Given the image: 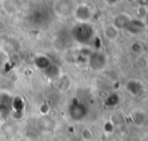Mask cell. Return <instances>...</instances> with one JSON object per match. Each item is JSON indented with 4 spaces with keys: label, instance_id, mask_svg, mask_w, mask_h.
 Instances as JSON below:
<instances>
[{
    "label": "cell",
    "instance_id": "cell-1",
    "mask_svg": "<svg viewBox=\"0 0 148 141\" xmlns=\"http://www.w3.org/2000/svg\"><path fill=\"white\" fill-rule=\"evenodd\" d=\"M72 35L77 43L86 44L94 38V28L90 23H79L73 28Z\"/></svg>",
    "mask_w": 148,
    "mask_h": 141
},
{
    "label": "cell",
    "instance_id": "cell-2",
    "mask_svg": "<svg viewBox=\"0 0 148 141\" xmlns=\"http://www.w3.org/2000/svg\"><path fill=\"white\" fill-rule=\"evenodd\" d=\"M74 15L80 23H89L92 17V8L87 3H80L74 8Z\"/></svg>",
    "mask_w": 148,
    "mask_h": 141
},
{
    "label": "cell",
    "instance_id": "cell-3",
    "mask_svg": "<svg viewBox=\"0 0 148 141\" xmlns=\"http://www.w3.org/2000/svg\"><path fill=\"white\" fill-rule=\"evenodd\" d=\"M69 116L74 120H81L87 114V107L83 103H81L79 99H73V102L69 105Z\"/></svg>",
    "mask_w": 148,
    "mask_h": 141
},
{
    "label": "cell",
    "instance_id": "cell-4",
    "mask_svg": "<svg viewBox=\"0 0 148 141\" xmlns=\"http://www.w3.org/2000/svg\"><path fill=\"white\" fill-rule=\"evenodd\" d=\"M88 61H89V65H90V67L92 69L99 70V69H102L105 66V64H106V57H105L104 53L96 51V52H91L89 54Z\"/></svg>",
    "mask_w": 148,
    "mask_h": 141
},
{
    "label": "cell",
    "instance_id": "cell-5",
    "mask_svg": "<svg viewBox=\"0 0 148 141\" xmlns=\"http://www.w3.org/2000/svg\"><path fill=\"white\" fill-rule=\"evenodd\" d=\"M131 20H132V18H131L130 15H127V14H125V13H120V14H118L117 16H114L112 24H113L119 31H120V30H126V28H127V25L130 24Z\"/></svg>",
    "mask_w": 148,
    "mask_h": 141
},
{
    "label": "cell",
    "instance_id": "cell-6",
    "mask_svg": "<svg viewBox=\"0 0 148 141\" xmlns=\"http://www.w3.org/2000/svg\"><path fill=\"white\" fill-rule=\"evenodd\" d=\"M126 90L132 96H139L143 91V86L139 80H130L126 83Z\"/></svg>",
    "mask_w": 148,
    "mask_h": 141
},
{
    "label": "cell",
    "instance_id": "cell-7",
    "mask_svg": "<svg viewBox=\"0 0 148 141\" xmlns=\"http://www.w3.org/2000/svg\"><path fill=\"white\" fill-rule=\"evenodd\" d=\"M103 36L105 37L106 40L114 42L119 37V30L112 23H110V24H108V25L104 27V29H103Z\"/></svg>",
    "mask_w": 148,
    "mask_h": 141
},
{
    "label": "cell",
    "instance_id": "cell-8",
    "mask_svg": "<svg viewBox=\"0 0 148 141\" xmlns=\"http://www.w3.org/2000/svg\"><path fill=\"white\" fill-rule=\"evenodd\" d=\"M143 28H145V25H143V22L141 20H139V18H134L133 20L132 18L131 22H130V24L126 28V31H128V32H131L133 35H136L140 31H142Z\"/></svg>",
    "mask_w": 148,
    "mask_h": 141
},
{
    "label": "cell",
    "instance_id": "cell-9",
    "mask_svg": "<svg viewBox=\"0 0 148 141\" xmlns=\"http://www.w3.org/2000/svg\"><path fill=\"white\" fill-rule=\"evenodd\" d=\"M146 119H147V114H146V112L143 110L138 109V110H134L132 112V120H133V123L135 125L142 126L146 123Z\"/></svg>",
    "mask_w": 148,
    "mask_h": 141
},
{
    "label": "cell",
    "instance_id": "cell-10",
    "mask_svg": "<svg viewBox=\"0 0 148 141\" xmlns=\"http://www.w3.org/2000/svg\"><path fill=\"white\" fill-rule=\"evenodd\" d=\"M36 65L42 69H46L51 64H50V60L46 57H38L36 59Z\"/></svg>",
    "mask_w": 148,
    "mask_h": 141
},
{
    "label": "cell",
    "instance_id": "cell-11",
    "mask_svg": "<svg viewBox=\"0 0 148 141\" xmlns=\"http://www.w3.org/2000/svg\"><path fill=\"white\" fill-rule=\"evenodd\" d=\"M13 105H14L15 110H21V109L23 107V103H22V101H21L18 97H16V98L14 99V103H13Z\"/></svg>",
    "mask_w": 148,
    "mask_h": 141
},
{
    "label": "cell",
    "instance_id": "cell-12",
    "mask_svg": "<svg viewBox=\"0 0 148 141\" xmlns=\"http://www.w3.org/2000/svg\"><path fill=\"white\" fill-rule=\"evenodd\" d=\"M131 141H133V140H131Z\"/></svg>",
    "mask_w": 148,
    "mask_h": 141
}]
</instances>
